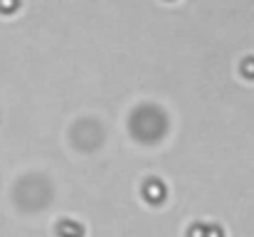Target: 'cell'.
Wrapping results in <instances>:
<instances>
[{"mask_svg":"<svg viewBox=\"0 0 254 237\" xmlns=\"http://www.w3.org/2000/svg\"><path fill=\"white\" fill-rule=\"evenodd\" d=\"M17 7H20V0H0V12H5V15L15 12Z\"/></svg>","mask_w":254,"mask_h":237,"instance_id":"obj_1","label":"cell"},{"mask_svg":"<svg viewBox=\"0 0 254 237\" xmlns=\"http://www.w3.org/2000/svg\"><path fill=\"white\" fill-rule=\"evenodd\" d=\"M245 75H252V77H254V60H252V62H250V60L245 62Z\"/></svg>","mask_w":254,"mask_h":237,"instance_id":"obj_2","label":"cell"}]
</instances>
